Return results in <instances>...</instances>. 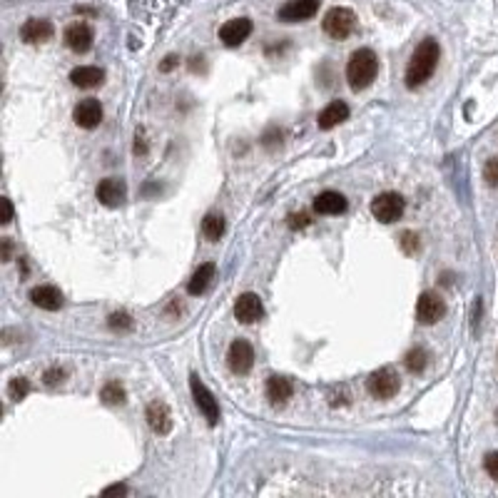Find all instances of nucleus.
Returning <instances> with one entry per match:
<instances>
[{
  "label": "nucleus",
  "instance_id": "nucleus-1",
  "mask_svg": "<svg viewBox=\"0 0 498 498\" xmlns=\"http://www.w3.org/2000/svg\"><path fill=\"white\" fill-rule=\"evenodd\" d=\"M438 58H441V47H438V43L431 38H426L424 43L414 50L411 60H409V65H406V75H404L406 87L416 90V87L424 85L426 80L433 75V70H436Z\"/></svg>",
  "mask_w": 498,
  "mask_h": 498
},
{
  "label": "nucleus",
  "instance_id": "nucleus-2",
  "mask_svg": "<svg viewBox=\"0 0 498 498\" xmlns=\"http://www.w3.org/2000/svg\"><path fill=\"white\" fill-rule=\"evenodd\" d=\"M378 75V58L374 50L361 47L346 63V80L352 90H366Z\"/></svg>",
  "mask_w": 498,
  "mask_h": 498
},
{
  "label": "nucleus",
  "instance_id": "nucleus-3",
  "mask_svg": "<svg viewBox=\"0 0 498 498\" xmlns=\"http://www.w3.org/2000/svg\"><path fill=\"white\" fill-rule=\"evenodd\" d=\"M324 33L334 40H344L356 30V15L349 10V8H332L329 13L324 15Z\"/></svg>",
  "mask_w": 498,
  "mask_h": 498
},
{
  "label": "nucleus",
  "instance_id": "nucleus-4",
  "mask_svg": "<svg viewBox=\"0 0 498 498\" xmlns=\"http://www.w3.org/2000/svg\"><path fill=\"white\" fill-rule=\"evenodd\" d=\"M404 210H406V202L398 192H384L378 194V197H374L372 202V214L378 222H384V225L396 222L404 214Z\"/></svg>",
  "mask_w": 498,
  "mask_h": 498
},
{
  "label": "nucleus",
  "instance_id": "nucleus-5",
  "mask_svg": "<svg viewBox=\"0 0 498 498\" xmlns=\"http://www.w3.org/2000/svg\"><path fill=\"white\" fill-rule=\"evenodd\" d=\"M190 392H192V398L194 404H197V409L202 414H205L207 424L214 426L219 421V406H217V398L212 396V392L207 389L202 381H199V376H190Z\"/></svg>",
  "mask_w": 498,
  "mask_h": 498
},
{
  "label": "nucleus",
  "instance_id": "nucleus-6",
  "mask_svg": "<svg viewBox=\"0 0 498 498\" xmlns=\"http://www.w3.org/2000/svg\"><path fill=\"white\" fill-rule=\"evenodd\" d=\"M398 386H401V381H398V374L394 369H378V372H374L372 376L366 378V389H369V394L374 398L396 396Z\"/></svg>",
  "mask_w": 498,
  "mask_h": 498
},
{
  "label": "nucleus",
  "instance_id": "nucleus-7",
  "mask_svg": "<svg viewBox=\"0 0 498 498\" xmlns=\"http://www.w3.org/2000/svg\"><path fill=\"white\" fill-rule=\"evenodd\" d=\"M446 314L444 299L436 292H424L416 302V319L421 324H436L438 319Z\"/></svg>",
  "mask_w": 498,
  "mask_h": 498
},
{
  "label": "nucleus",
  "instance_id": "nucleus-8",
  "mask_svg": "<svg viewBox=\"0 0 498 498\" xmlns=\"http://www.w3.org/2000/svg\"><path fill=\"white\" fill-rule=\"evenodd\" d=\"M227 364L234 374H247L254 366V349L249 341L245 339H237L229 344V352H227Z\"/></svg>",
  "mask_w": 498,
  "mask_h": 498
},
{
  "label": "nucleus",
  "instance_id": "nucleus-9",
  "mask_svg": "<svg viewBox=\"0 0 498 498\" xmlns=\"http://www.w3.org/2000/svg\"><path fill=\"white\" fill-rule=\"evenodd\" d=\"M249 35H252V20L249 18H232L219 27V40H222L227 47L242 45Z\"/></svg>",
  "mask_w": 498,
  "mask_h": 498
},
{
  "label": "nucleus",
  "instance_id": "nucleus-10",
  "mask_svg": "<svg viewBox=\"0 0 498 498\" xmlns=\"http://www.w3.org/2000/svg\"><path fill=\"white\" fill-rule=\"evenodd\" d=\"M95 197L100 199V205L120 207L127 197V187L120 177H105V179H100L98 190H95Z\"/></svg>",
  "mask_w": 498,
  "mask_h": 498
},
{
  "label": "nucleus",
  "instance_id": "nucleus-11",
  "mask_svg": "<svg viewBox=\"0 0 498 498\" xmlns=\"http://www.w3.org/2000/svg\"><path fill=\"white\" fill-rule=\"evenodd\" d=\"M234 317L242 321V324H254L259 319L264 317V304H262V299L259 294L254 292H247L234 302Z\"/></svg>",
  "mask_w": 498,
  "mask_h": 498
},
{
  "label": "nucleus",
  "instance_id": "nucleus-12",
  "mask_svg": "<svg viewBox=\"0 0 498 498\" xmlns=\"http://www.w3.org/2000/svg\"><path fill=\"white\" fill-rule=\"evenodd\" d=\"M102 105H100L95 98H87V100H80L78 105L73 110V120L75 125L82 127V130H93L102 122Z\"/></svg>",
  "mask_w": 498,
  "mask_h": 498
},
{
  "label": "nucleus",
  "instance_id": "nucleus-13",
  "mask_svg": "<svg viewBox=\"0 0 498 498\" xmlns=\"http://www.w3.org/2000/svg\"><path fill=\"white\" fill-rule=\"evenodd\" d=\"M321 0H289L286 5L279 8V20L284 23H299V20H309L319 13Z\"/></svg>",
  "mask_w": 498,
  "mask_h": 498
},
{
  "label": "nucleus",
  "instance_id": "nucleus-14",
  "mask_svg": "<svg viewBox=\"0 0 498 498\" xmlns=\"http://www.w3.org/2000/svg\"><path fill=\"white\" fill-rule=\"evenodd\" d=\"M93 40H95L93 27L85 25V23H73V25H67L65 43L70 50H75V53H87V50L93 47Z\"/></svg>",
  "mask_w": 498,
  "mask_h": 498
},
{
  "label": "nucleus",
  "instance_id": "nucleus-15",
  "mask_svg": "<svg viewBox=\"0 0 498 498\" xmlns=\"http://www.w3.org/2000/svg\"><path fill=\"white\" fill-rule=\"evenodd\" d=\"M145 418L147 424H150V429L155 433H159V436L170 433V429H172V414H170L167 404H162V401H152V404L147 406Z\"/></svg>",
  "mask_w": 498,
  "mask_h": 498
},
{
  "label": "nucleus",
  "instance_id": "nucleus-16",
  "mask_svg": "<svg viewBox=\"0 0 498 498\" xmlns=\"http://www.w3.org/2000/svg\"><path fill=\"white\" fill-rule=\"evenodd\" d=\"M30 302L40 309H45V312H58L60 306H63V292H60L58 286H50V284H43V286H35L33 292H30Z\"/></svg>",
  "mask_w": 498,
  "mask_h": 498
},
{
  "label": "nucleus",
  "instance_id": "nucleus-17",
  "mask_svg": "<svg viewBox=\"0 0 498 498\" xmlns=\"http://www.w3.org/2000/svg\"><path fill=\"white\" fill-rule=\"evenodd\" d=\"M53 23L50 20H43V18H30L25 25L20 27V38L35 45V43H45V40L53 38Z\"/></svg>",
  "mask_w": 498,
  "mask_h": 498
},
{
  "label": "nucleus",
  "instance_id": "nucleus-18",
  "mask_svg": "<svg viewBox=\"0 0 498 498\" xmlns=\"http://www.w3.org/2000/svg\"><path fill=\"white\" fill-rule=\"evenodd\" d=\"M344 120H349V105L341 102V100H332V102L319 113L317 125H319V130H332V127L341 125Z\"/></svg>",
  "mask_w": 498,
  "mask_h": 498
},
{
  "label": "nucleus",
  "instance_id": "nucleus-19",
  "mask_svg": "<svg viewBox=\"0 0 498 498\" xmlns=\"http://www.w3.org/2000/svg\"><path fill=\"white\" fill-rule=\"evenodd\" d=\"M102 80H105V70L98 65H80L70 73V82L75 87H82V90L102 85Z\"/></svg>",
  "mask_w": 498,
  "mask_h": 498
},
{
  "label": "nucleus",
  "instance_id": "nucleus-20",
  "mask_svg": "<svg viewBox=\"0 0 498 498\" xmlns=\"http://www.w3.org/2000/svg\"><path fill=\"white\" fill-rule=\"evenodd\" d=\"M294 394V384L286 376H269L267 378V398L272 401L274 406L286 404Z\"/></svg>",
  "mask_w": 498,
  "mask_h": 498
},
{
  "label": "nucleus",
  "instance_id": "nucleus-21",
  "mask_svg": "<svg viewBox=\"0 0 498 498\" xmlns=\"http://www.w3.org/2000/svg\"><path fill=\"white\" fill-rule=\"evenodd\" d=\"M346 210V197L341 192L326 190V192L317 194L314 199V212L319 214H341Z\"/></svg>",
  "mask_w": 498,
  "mask_h": 498
},
{
  "label": "nucleus",
  "instance_id": "nucleus-22",
  "mask_svg": "<svg viewBox=\"0 0 498 498\" xmlns=\"http://www.w3.org/2000/svg\"><path fill=\"white\" fill-rule=\"evenodd\" d=\"M212 279H214V264H212V262L199 264L197 269H194L192 277H190V282H187V292L192 294V297H199V294H202L207 286H210V282H212Z\"/></svg>",
  "mask_w": 498,
  "mask_h": 498
},
{
  "label": "nucleus",
  "instance_id": "nucleus-23",
  "mask_svg": "<svg viewBox=\"0 0 498 498\" xmlns=\"http://www.w3.org/2000/svg\"><path fill=\"white\" fill-rule=\"evenodd\" d=\"M202 234H205L210 242H217L222 234H225V217L217 212H210L202 219Z\"/></svg>",
  "mask_w": 498,
  "mask_h": 498
},
{
  "label": "nucleus",
  "instance_id": "nucleus-24",
  "mask_svg": "<svg viewBox=\"0 0 498 498\" xmlns=\"http://www.w3.org/2000/svg\"><path fill=\"white\" fill-rule=\"evenodd\" d=\"M100 398L110 406L125 404V389L120 386V381H107V384L102 386V392H100Z\"/></svg>",
  "mask_w": 498,
  "mask_h": 498
},
{
  "label": "nucleus",
  "instance_id": "nucleus-25",
  "mask_svg": "<svg viewBox=\"0 0 498 498\" xmlns=\"http://www.w3.org/2000/svg\"><path fill=\"white\" fill-rule=\"evenodd\" d=\"M30 394V381L23 376H15L8 381V396L13 398V401H23V398Z\"/></svg>",
  "mask_w": 498,
  "mask_h": 498
},
{
  "label": "nucleus",
  "instance_id": "nucleus-26",
  "mask_svg": "<svg viewBox=\"0 0 498 498\" xmlns=\"http://www.w3.org/2000/svg\"><path fill=\"white\" fill-rule=\"evenodd\" d=\"M404 366L411 374H421L426 369V352L424 349H411V352L404 356Z\"/></svg>",
  "mask_w": 498,
  "mask_h": 498
},
{
  "label": "nucleus",
  "instance_id": "nucleus-27",
  "mask_svg": "<svg viewBox=\"0 0 498 498\" xmlns=\"http://www.w3.org/2000/svg\"><path fill=\"white\" fill-rule=\"evenodd\" d=\"M398 245H401L404 254H416L418 249H421V242H418V234H414V232H404V234H401V239H398Z\"/></svg>",
  "mask_w": 498,
  "mask_h": 498
},
{
  "label": "nucleus",
  "instance_id": "nucleus-28",
  "mask_svg": "<svg viewBox=\"0 0 498 498\" xmlns=\"http://www.w3.org/2000/svg\"><path fill=\"white\" fill-rule=\"evenodd\" d=\"M484 179L491 187H498V157H491L484 167Z\"/></svg>",
  "mask_w": 498,
  "mask_h": 498
},
{
  "label": "nucleus",
  "instance_id": "nucleus-29",
  "mask_svg": "<svg viewBox=\"0 0 498 498\" xmlns=\"http://www.w3.org/2000/svg\"><path fill=\"white\" fill-rule=\"evenodd\" d=\"M107 324L113 326V329H130V326H133V319H130L127 312H115Z\"/></svg>",
  "mask_w": 498,
  "mask_h": 498
},
{
  "label": "nucleus",
  "instance_id": "nucleus-30",
  "mask_svg": "<svg viewBox=\"0 0 498 498\" xmlns=\"http://www.w3.org/2000/svg\"><path fill=\"white\" fill-rule=\"evenodd\" d=\"M484 466H486V473L498 481V451L488 453V456H486V461H484Z\"/></svg>",
  "mask_w": 498,
  "mask_h": 498
},
{
  "label": "nucleus",
  "instance_id": "nucleus-31",
  "mask_svg": "<svg viewBox=\"0 0 498 498\" xmlns=\"http://www.w3.org/2000/svg\"><path fill=\"white\" fill-rule=\"evenodd\" d=\"M286 222H289V227H292V229H304V227H309V222H312V219L306 217L304 212H299V214H289V219H286Z\"/></svg>",
  "mask_w": 498,
  "mask_h": 498
},
{
  "label": "nucleus",
  "instance_id": "nucleus-32",
  "mask_svg": "<svg viewBox=\"0 0 498 498\" xmlns=\"http://www.w3.org/2000/svg\"><path fill=\"white\" fill-rule=\"evenodd\" d=\"M45 384L47 386H55V384H60V381H63V378H65V372H63V369H58V366H55V369H47L45 372Z\"/></svg>",
  "mask_w": 498,
  "mask_h": 498
},
{
  "label": "nucleus",
  "instance_id": "nucleus-33",
  "mask_svg": "<svg viewBox=\"0 0 498 498\" xmlns=\"http://www.w3.org/2000/svg\"><path fill=\"white\" fill-rule=\"evenodd\" d=\"M10 219H13V205L8 197H3V225H10Z\"/></svg>",
  "mask_w": 498,
  "mask_h": 498
},
{
  "label": "nucleus",
  "instance_id": "nucleus-34",
  "mask_svg": "<svg viewBox=\"0 0 498 498\" xmlns=\"http://www.w3.org/2000/svg\"><path fill=\"white\" fill-rule=\"evenodd\" d=\"M125 493H127V486L115 484V486H110V488H105V491H102V496H125Z\"/></svg>",
  "mask_w": 498,
  "mask_h": 498
},
{
  "label": "nucleus",
  "instance_id": "nucleus-35",
  "mask_svg": "<svg viewBox=\"0 0 498 498\" xmlns=\"http://www.w3.org/2000/svg\"><path fill=\"white\" fill-rule=\"evenodd\" d=\"M174 65H177V58H174V55H167L165 63L159 65V70H162V73H170V70H172Z\"/></svg>",
  "mask_w": 498,
  "mask_h": 498
},
{
  "label": "nucleus",
  "instance_id": "nucleus-36",
  "mask_svg": "<svg viewBox=\"0 0 498 498\" xmlns=\"http://www.w3.org/2000/svg\"><path fill=\"white\" fill-rule=\"evenodd\" d=\"M10 252H13V245H10V239H3V259H5V262H8V259H10Z\"/></svg>",
  "mask_w": 498,
  "mask_h": 498
}]
</instances>
